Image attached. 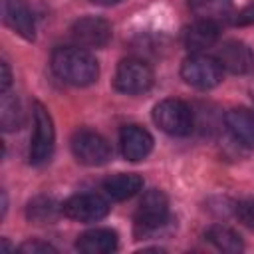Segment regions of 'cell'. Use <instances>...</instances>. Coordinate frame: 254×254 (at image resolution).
Returning <instances> with one entry per match:
<instances>
[{"label": "cell", "mask_w": 254, "mask_h": 254, "mask_svg": "<svg viewBox=\"0 0 254 254\" xmlns=\"http://www.w3.org/2000/svg\"><path fill=\"white\" fill-rule=\"evenodd\" d=\"M52 69L60 79L77 87L91 85L99 75L95 58L79 46L56 48L52 54Z\"/></svg>", "instance_id": "6da1fadb"}, {"label": "cell", "mask_w": 254, "mask_h": 254, "mask_svg": "<svg viewBox=\"0 0 254 254\" xmlns=\"http://www.w3.org/2000/svg\"><path fill=\"white\" fill-rule=\"evenodd\" d=\"M155 125L173 137H185L194 127V113L189 103L181 99H163L153 107Z\"/></svg>", "instance_id": "7a4b0ae2"}, {"label": "cell", "mask_w": 254, "mask_h": 254, "mask_svg": "<svg viewBox=\"0 0 254 254\" xmlns=\"http://www.w3.org/2000/svg\"><path fill=\"white\" fill-rule=\"evenodd\" d=\"M169 222V200L163 190L151 189L143 194L139 208L135 212V232L137 236H151L159 232Z\"/></svg>", "instance_id": "3957f363"}, {"label": "cell", "mask_w": 254, "mask_h": 254, "mask_svg": "<svg viewBox=\"0 0 254 254\" xmlns=\"http://www.w3.org/2000/svg\"><path fill=\"white\" fill-rule=\"evenodd\" d=\"M54 141H56V133H54L52 117L48 109L40 101H36L34 103V133L30 139V153H28L30 163L32 165L48 163L54 153Z\"/></svg>", "instance_id": "277c9868"}, {"label": "cell", "mask_w": 254, "mask_h": 254, "mask_svg": "<svg viewBox=\"0 0 254 254\" xmlns=\"http://www.w3.org/2000/svg\"><path fill=\"white\" fill-rule=\"evenodd\" d=\"M181 77L196 87V89H210L220 83L222 79V65L216 58L204 56V54H192L189 56L181 65Z\"/></svg>", "instance_id": "5b68a950"}, {"label": "cell", "mask_w": 254, "mask_h": 254, "mask_svg": "<svg viewBox=\"0 0 254 254\" xmlns=\"http://www.w3.org/2000/svg\"><path fill=\"white\" fill-rule=\"evenodd\" d=\"M113 85L117 91L127 93V95H137L145 93L153 85V69L147 62L139 58H127L121 60L115 71Z\"/></svg>", "instance_id": "8992f818"}, {"label": "cell", "mask_w": 254, "mask_h": 254, "mask_svg": "<svg viewBox=\"0 0 254 254\" xmlns=\"http://www.w3.org/2000/svg\"><path fill=\"white\" fill-rule=\"evenodd\" d=\"M71 153L73 157L87 167L103 165L111 159V147L109 143L95 131H77L71 137Z\"/></svg>", "instance_id": "52a82bcc"}, {"label": "cell", "mask_w": 254, "mask_h": 254, "mask_svg": "<svg viewBox=\"0 0 254 254\" xmlns=\"http://www.w3.org/2000/svg\"><path fill=\"white\" fill-rule=\"evenodd\" d=\"M62 212L67 218L77 220V222H95V220H101L103 216H107L109 204L99 194L81 192V194L69 196L62 204Z\"/></svg>", "instance_id": "ba28073f"}, {"label": "cell", "mask_w": 254, "mask_h": 254, "mask_svg": "<svg viewBox=\"0 0 254 254\" xmlns=\"http://www.w3.org/2000/svg\"><path fill=\"white\" fill-rule=\"evenodd\" d=\"M71 38L81 48H103L111 40V26L99 16H83L73 22Z\"/></svg>", "instance_id": "9c48e42d"}, {"label": "cell", "mask_w": 254, "mask_h": 254, "mask_svg": "<svg viewBox=\"0 0 254 254\" xmlns=\"http://www.w3.org/2000/svg\"><path fill=\"white\" fill-rule=\"evenodd\" d=\"M216 60L222 65V69H226L230 73H248L254 67V54H252V50L246 44L238 42V40L224 42L218 48Z\"/></svg>", "instance_id": "30bf717a"}, {"label": "cell", "mask_w": 254, "mask_h": 254, "mask_svg": "<svg viewBox=\"0 0 254 254\" xmlns=\"http://www.w3.org/2000/svg\"><path fill=\"white\" fill-rule=\"evenodd\" d=\"M121 153L127 161H143L153 149V137L139 125H125L119 133Z\"/></svg>", "instance_id": "8fae6325"}, {"label": "cell", "mask_w": 254, "mask_h": 254, "mask_svg": "<svg viewBox=\"0 0 254 254\" xmlns=\"http://www.w3.org/2000/svg\"><path fill=\"white\" fill-rule=\"evenodd\" d=\"M2 14H4V22L16 34H20L24 40H34L36 24L32 10L24 0H2Z\"/></svg>", "instance_id": "7c38bea8"}, {"label": "cell", "mask_w": 254, "mask_h": 254, "mask_svg": "<svg viewBox=\"0 0 254 254\" xmlns=\"http://www.w3.org/2000/svg\"><path fill=\"white\" fill-rule=\"evenodd\" d=\"M230 135L244 147H254V109L234 107L224 117Z\"/></svg>", "instance_id": "4fadbf2b"}, {"label": "cell", "mask_w": 254, "mask_h": 254, "mask_svg": "<svg viewBox=\"0 0 254 254\" xmlns=\"http://www.w3.org/2000/svg\"><path fill=\"white\" fill-rule=\"evenodd\" d=\"M218 24L210 20H196L183 32V42L190 52H202L218 42Z\"/></svg>", "instance_id": "5bb4252c"}, {"label": "cell", "mask_w": 254, "mask_h": 254, "mask_svg": "<svg viewBox=\"0 0 254 254\" xmlns=\"http://www.w3.org/2000/svg\"><path fill=\"white\" fill-rule=\"evenodd\" d=\"M75 248L83 254H109L117 250V234L111 228H91L77 238Z\"/></svg>", "instance_id": "9a60e30c"}, {"label": "cell", "mask_w": 254, "mask_h": 254, "mask_svg": "<svg viewBox=\"0 0 254 254\" xmlns=\"http://www.w3.org/2000/svg\"><path fill=\"white\" fill-rule=\"evenodd\" d=\"M103 192L113 200H125L135 196L143 189V179L135 173H119L103 181Z\"/></svg>", "instance_id": "2e32d148"}, {"label": "cell", "mask_w": 254, "mask_h": 254, "mask_svg": "<svg viewBox=\"0 0 254 254\" xmlns=\"http://www.w3.org/2000/svg\"><path fill=\"white\" fill-rule=\"evenodd\" d=\"M204 238L206 242H210L216 250H222V252H240L244 250V242L240 238V234L228 226H222V224H214L210 226L206 232H204Z\"/></svg>", "instance_id": "e0dca14e"}, {"label": "cell", "mask_w": 254, "mask_h": 254, "mask_svg": "<svg viewBox=\"0 0 254 254\" xmlns=\"http://www.w3.org/2000/svg\"><path fill=\"white\" fill-rule=\"evenodd\" d=\"M189 8L198 20L218 22L230 16L232 0H189Z\"/></svg>", "instance_id": "ac0fdd59"}, {"label": "cell", "mask_w": 254, "mask_h": 254, "mask_svg": "<svg viewBox=\"0 0 254 254\" xmlns=\"http://www.w3.org/2000/svg\"><path fill=\"white\" fill-rule=\"evenodd\" d=\"M58 210H62V204H58L54 198L38 196L28 204V218L34 222H50L56 218Z\"/></svg>", "instance_id": "d6986e66"}, {"label": "cell", "mask_w": 254, "mask_h": 254, "mask_svg": "<svg viewBox=\"0 0 254 254\" xmlns=\"http://www.w3.org/2000/svg\"><path fill=\"white\" fill-rule=\"evenodd\" d=\"M20 105L18 101L8 93L2 91V101H0V123L4 131H16L20 127Z\"/></svg>", "instance_id": "ffe728a7"}, {"label": "cell", "mask_w": 254, "mask_h": 254, "mask_svg": "<svg viewBox=\"0 0 254 254\" xmlns=\"http://www.w3.org/2000/svg\"><path fill=\"white\" fill-rule=\"evenodd\" d=\"M236 216L242 224H246L248 228H254V198L238 202L236 204Z\"/></svg>", "instance_id": "44dd1931"}, {"label": "cell", "mask_w": 254, "mask_h": 254, "mask_svg": "<svg viewBox=\"0 0 254 254\" xmlns=\"http://www.w3.org/2000/svg\"><path fill=\"white\" fill-rule=\"evenodd\" d=\"M20 252H26V254H48V252H58L52 244L48 242H40V240H30V242H24L20 246Z\"/></svg>", "instance_id": "7402d4cb"}, {"label": "cell", "mask_w": 254, "mask_h": 254, "mask_svg": "<svg viewBox=\"0 0 254 254\" xmlns=\"http://www.w3.org/2000/svg\"><path fill=\"white\" fill-rule=\"evenodd\" d=\"M232 24H234V26H248V24H254V0L248 2L244 8H240V10L232 16Z\"/></svg>", "instance_id": "603a6c76"}, {"label": "cell", "mask_w": 254, "mask_h": 254, "mask_svg": "<svg viewBox=\"0 0 254 254\" xmlns=\"http://www.w3.org/2000/svg\"><path fill=\"white\" fill-rule=\"evenodd\" d=\"M0 71H2V75H0V91H8L10 89V83H12V73H10V65H8V62H0Z\"/></svg>", "instance_id": "cb8c5ba5"}, {"label": "cell", "mask_w": 254, "mask_h": 254, "mask_svg": "<svg viewBox=\"0 0 254 254\" xmlns=\"http://www.w3.org/2000/svg\"><path fill=\"white\" fill-rule=\"evenodd\" d=\"M93 4H99V6H111V4H119L121 0H89Z\"/></svg>", "instance_id": "d4e9b609"}, {"label": "cell", "mask_w": 254, "mask_h": 254, "mask_svg": "<svg viewBox=\"0 0 254 254\" xmlns=\"http://www.w3.org/2000/svg\"><path fill=\"white\" fill-rule=\"evenodd\" d=\"M250 95H252V99H254V81L250 83Z\"/></svg>", "instance_id": "484cf974"}]
</instances>
